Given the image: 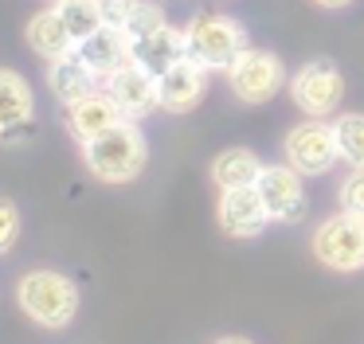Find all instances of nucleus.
<instances>
[{"label": "nucleus", "instance_id": "nucleus-22", "mask_svg": "<svg viewBox=\"0 0 364 344\" xmlns=\"http://www.w3.org/2000/svg\"><path fill=\"white\" fill-rule=\"evenodd\" d=\"M341 208L353 211V215H364V168H353L341 184Z\"/></svg>", "mask_w": 364, "mask_h": 344}, {"label": "nucleus", "instance_id": "nucleus-5", "mask_svg": "<svg viewBox=\"0 0 364 344\" xmlns=\"http://www.w3.org/2000/svg\"><path fill=\"white\" fill-rule=\"evenodd\" d=\"M228 82H231V90H235L239 102L259 106V102H270L286 86V67L274 51L247 47V51L228 67Z\"/></svg>", "mask_w": 364, "mask_h": 344}, {"label": "nucleus", "instance_id": "nucleus-17", "mask_svg": "<svg viewBox=\"0 0 364 344\" xmlns=\"http://www.w3.org/2000/svg\"><path fill=\"white\" fill-rule=\"evenodd\" d=\"M48 82H51V94H55L63 106H71V102H79V98H87L90 90L98 86V78L90 75V67L79 59V55H63V59H55L51 63V70H48Z\"/></svg>", "mask_w": 364, "mask_h": 344}, {"label": "nucleus", "instance_id": "nucleus-8", "mask_svg": "<svg viewBox=\"0 0 364 344\" xmlns=\"http://www.w3.org/2000/svg\"><path fill=\"white\" fill-rule=\"evenodd\" d=\"M255 188H259L262 208H267L270 219H278V223L301 219V211H306V184H301V172L294 164H267L259 172V180H255Z\"/></svg>", "mask_w": 364, "mask_h": 344}, {"label": "nucleus", "instance_id": "nucleus-20", "mask_svg": "<svg viewBox=\"0 0 364 344\" xmlns=\"http://www.w3.org/2000/svg\"><path fill=\"white\" fill-rule=\"evenodd\" d=\"M333 133H337L341 161H348L353 168H364V114H341L333 122Z\"/></svg>", "mask_w": 364, "mask_h": 344}, {"label": "nucleus", "instance_id": "nucleus-26", "mask_svg": "<svg viewBox=\"0 0 364 344\" xmlns=\"http://www.w3.org/2000/svg\"><path fill=\"white\" fill-rule=\"evenodd\" d=\"M215 344H255V340H247V336H223V340H215Z\"/></svg>", "mask_w": 364, "mask_h": 344}, {"label": "nucleus", "instance_id": "nucleus-19", "mask_svg": "<svg viewBox=\"0 0 364 344\" xmlns=\"http://www.w3.org/2000/svg\"><path fill=\"white\" fill-rule=\"evenodd\" d=\"M55 12L63 16L75 43H82L87 36H95L102 28V8H98V0H55Z\"/></svg>", "mask_w": 364, "mask_h": 344}, {"label": "nucleus", "instance_id": "nucleus-3", "mask_svg": "<svg viewBox=\"0 0 364 344\" xmlns=\"http://www.w3.org/2000/svg\"><path fill=\"white\" fill-rule=\"evenodd\" d=\"M16 297H20V309L43 328H63L79 313V289H75V281L55 274V270L24 274Z\"/></svg>", "mask_w": 364, "mask_h": 344}, {"label": "nucleus", "instance_id": "nucleus-25", "mask_svg": "<svg viewBox=\"0 0 364 344\" xmlns=\"http://www.w3.org/2000/svg\"><path fill=\"white\" fill-rule=\"evenodd\" d=\"M314 4H321V8H345V4H353V0H314Z\"/></svg>", "mask_w": 364, "mask_h": 344}, {"label": "nucleus", "instance_id": "nucleus-18", "mask_svg": "<svg viewBox=\"0 0 364 344\" xmlns=\"http://www.w3.org/2000/svg\"><path fill=\"white\" fill-rule=\"evenodd\" d=\"M259 172H262V164L251 149H223L212 161V180L220 192H228V188H251L259 180Z\"/></svg>", "mask_w": 364, "mask_h": 344}, {"label": "nucleus", "instance_id": "nucleus-23", "mask_svg": "<svg viewBox=\"0 0 364 344\" xmlns=\"http://www.w3.org/2000/svg\"><path fill=\"white\" fill-rule=\"evenodd\" d=\"M20 239V208L12 200H0V254L12 250Z\"/></svg>", "mask_w": 364, "mask_h": 344}, {"label": "nucleus", "instance_id": "nucleus-12", "mask_svg": "<svg viewBox=\"0 0 364 344\" xmlns=\"http://www.w3.org/2000/svg\"><path fill=\"white\" fill-rule=\"evenodd\" d=\"M129 59L141 63V67L153 70V75H165L168 67H176L181 59H188V39H184L181 28L161 23V28L129 39Z\"/></svg>", "mask_w": 364, "mask_h": 344}, {"label": "nucleus", "instance_id": "nucleus-10", "mask_svg": "<svg viewBox=\"0 0 364 344\" xmlns=\"http://www.w3.org/2000/svg\"><path fill=\"white\" fill-rule=\"evenodd\" d=\"M204 90H208V67H200L196 59H181L165 75H157V98H161V109H168V114L196 109Z\"/></svg>", "mask_w": 364, "mask_h": 344}, {"label": "nucleus", "instance_id": "nucleus-6", "mask_svg": "<svg viewBox=\"0 0 364 344\" xmlns=\"http://www.w3.org/2000/svg\"><path fill=\"white\" fill-rule=\"evenodd\" d=\"M290 94L309 117H329L333 109L341 106V98H345V78H341L337 63L314 59V63H306V67L294 75Z\"/></svg>", "mask_w": 364, "mask_h": 344}, {"label": "nucleus", "instance_id": "nucleus-7", "mask_svg": "<svg viewBox=\"0 0 364 344\" xmlns=\"http://www.w3.org/2000/svg\"><path fill=\"white\" fill-rule=\"evenodd\" d=\"M337 156H341L337 153V133H333V125H325L321 117L294 125L290 137H286V161H290L301 176H321V172H329Z\"/></svg>", "mask_w": 364, "mask_h": 344}, {"label": "nucleus", "instance_id": "nucleus-13", "mask_svg": "<svg viewBox=\"0 0 364 344\" xmlns=\"http://www.w3.org/2000/svg\"><path fill=\"white\" fill-rule=\"evenodd\" d=\"M118 122H126V114L118 109V102L110 98L106 90H90L87 98L71 102L67 106V129L87 145V141L102 137L106 129H114Z\"/></svg>", "mask_w": 364, "mask_h": 344}, {"label": "nucleus", "instance_id": "nucleus-15", "mask_svg": "<svg viewBox=\"0 0 364 344\" xmlns=\"http://www.w3.org/2000/svg\"><path fill=\"white\" fill-rule=\"evenodd\" d=\"M32 117H36L32 86L16 70H0V137H9L16 129H28Z\"/></svg>", "mask_w": 364, "mask_h": 344}, {"label": "nucleus", "instance_id": "nucleus-11", "mask_svg": "<svg viewBox=\"0 0 364 344\" xmlns=\"http://www.w3.org/2000/svg\"><path fill=\"white\" fill-rule=\"evenodd\" d=\"M215 219L220 227L231 235V239H255V235L267 227V208H262L259 188H228L220 195V208H215Z\"/></svg>", "mask_w": 364, "mask_h": 344}, {"label": "nucleus", "instance_id": "nucleus-16", "mask_svg": "<svg viewBox=\"0 0 364 344\" xmlns=\"http://www.w3.org/2000/svg\"><path fill=\"white\" fill-rule=\"evenodd\" d=\"M28 47H32L36 55H43L48 63H55V59H63V55L75 51V39H71V31H67L63 16H59L55 8L32 16V23H28Z\"/></svg>", "mask_w": 364, "mask_h": 344}, {"label": "nucleus", "instance_id": "nucleus-4", "mask_svg": "<svg viewBox=\"0 0 364 344\" xmlns=\"http://www.w3.org/2000/svg\"><path fill=\"white\" fill-rule=\"evenodd\" d=\"M314 254L321 266L337 274L364 270V215L341 211V215L325 219L314 231Z\"/></svg>", "mask_w": 364, "mask_h": 344}, {"label": "nucleus", "instance_id": "nucleus-21", "mask_svg": "<svg viewBox=\"0 0 364 344\" xmlns=\"http://www.w3.org/2000/svg\"><path fill=\"white\" fill-rule=\"evenodd\" d=\"M161 23H168L165 20V12H161L157 4H137L134 8V16H129V23H126V36L134 39V36H145V31H153V28H161Z\"/></svg>", "mask_w": 364, "mask_h": 344}, {"label": "nucleus", "instance_id": "nucleus-1", "mask_svg": "<svg viewBox=\"0 0 364 344\" xmlns=\"http://www.w3.org/2000/svg\"><path fill=\"white\" fill-rule=\"evenodd\" d=\"M145 137L141 129H134V122H118L114 129H106L102 137L82 145V161H87L90 176L106 180V184H129L137 172L145 168Z\"/></svg>", "mask_w": 364, "mask_h": 344}, {"label": "nucleus", "instance_id": "nucleus-14", "mask_svg": "<svg viewBox=\"0 0 364 344\" xmlns=\"http://www.w3.org/2000/svg\"><path fill=\"white\" fill-rule=\"evenodd\" d=\"M75 55L87 63L90 75H95L98 82H106V78H110L122 63H129V36L122 28L102 23L95 36H87L82 43H75Z\"/></svg>", "mask_w": 364, "mask_h": 344}, {"label": "nucleus", "instance_id": "nucleus-9", "mask_svg": "<svg viewBox=\"0 0 364 344\" xmlns=\"http://www.w3.org/2000/svg\"><path fill=\"white\" fill-rule=\"evenodd\" d=\"M106 94L118 102V109L134 122V117H145L153 109H161V98H157V75L145 70L141 63H122L110 78H106Z\"/></svg>", "mask_w": 364, "mask_h": 344}, {"label": "nucleus", "instance_id": "nucleus-24", "mask_svg": "<svg viewBox=\"0 0 364 344\" xmlns=\"http://www.w3.org/2000/svg\"><path fill=\"white\" fill-rule=\"evenodd\" d=\"M137 4H141V0H98V8H102V23L126 31V23H129V16H134Z\"/></svg>", "mask_w": 364, "mask_h": 344}, {"label": "nucleus", "instance_id": "nucleus-2", "mask_svg": "<svg viewBox=\"0 0 364 344\" xmlns=\"http://www.w3.org/2000/svg\"><path fill=\"white\" fill-rule=\"evenodd\" d=\"M184 39H188V59H196L208 70H228L247 51L243 23L220 12H196L184 28Z\"/></svg>", "mask_w": 364, "mask_h": 344}]
</instances>
